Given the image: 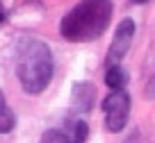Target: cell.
<instances>
[{
  "instance_id": "obj_1",
  "label": "cell",
  "mask_w": 155,
  "mask_h": 143,
  "mask_svg": "<svg viewBox=\"0 0 155 143\" xmlns=\"http://www.w3.org/2000/svg\"><path fill=\"white\" fill-rule=\"evenodd\" d=\"M112 0H80L59 23V34L71 43H89L105 34L112 23Z\"/></svg>"
},
{
  "instance_id": "obj_2",
  "label": "cell",
  "mask_w": 155,
  "mask_h": 143,
  "mask_svg": "<svg viewBox=\"0 0 155 143\" xmlns=\"http://www.w3.org/2000/svg\"><path fill=\"white\" fill-rule=\"evenodd\" d=\"M55 73L53 52L41 39L25 37L16 46V75L28 95H39L46 91Z\"/></svg>"
},
{
  "instance_id": "obj_3",
  "label": "cell",
  "mask_w": 155,
  "mask_h": 143,
  "mask_svg": "<svg viewBox=\"0 0 155 143\" xmlns=\"http://www.w3.org/2000/svg\"><path fill=\"white\" fill-rule=\"evenodd\" d=\"M103 114H105V127L110 132H121L128 123L130 116V95L126 89L121 91H110L103 100Z\"/></svg>"
},
{
  "instance_id": "obj_4",
  "label": "cell",
  "mask_w": 155,
  "mask_h": 143,
  "mask_svg": "<svg viewBox=\"0 0 155 143\" xmlns=\"http://www.w3.org/2000/svg\"><path fill=\"white\" fill-rule=\"evenodd\" d=\"M132 37H135V21H132V18H123L121 23L116 25L114 37H112V43H110V52H107V64H110V66L119 64L128 55L130 43H132Z\"/></svg>"
},
{
  "instance_id": "obj_5",
  "label": "cell",
  "mask_w": 155,
  "mask_h": 143,
  "mask_svg": "<svg viewBox=\"0 0 155 143\" xmlns=\"http://www.w3.org/2000/svg\"><path fill=\"white\" fill-rule=\"evenodd\" d=\"M94 102H96V86L91 82H75L71 86V105L75 111L87 114L91 111Z\"/></svg>"
},
{
  "instance_id": "obj_6",
  "label": "cell",
  "mask_w": 155,
  "mask_h": 143,
  "mask_svg": "<svg viewBox=\"0 0 155 143\" xmlns=\"http://www.w3.org/2000/svg\"><path fill=\"white\" fill-rule=\"evenodd\" d=\"M64 134H66L68 143H84L87 136H89V127H87L84 120L75 118V120H68L66 123V132Z\"/></svg>"
},
{
  "instance_id": "obj_7",
  "label": "cell",
  "mask_w": 155,
  "mask_h": 143,
  "mask_svg": "<svg viewBox=\"0 0 155 143\" xmlns=\"http://www.w3.org/2000/svg\"><path fill=\"white\" fill-rule=\"evenodd\" d=\"M105 84L110 86L112 91H121L123 86L128 84V75H126V71H123L119 64H114V66H107V73H105Z\"/></svg>"
},
{
  "instance_id": "obj_8",
  "label": "cell",
  "mask_w": 155,
  "mask_h": 143,
  "mask_svg": "<svg viewBox=\"0 0 155 143\" xmlns=\"http://www.w3.org/2000/svg\"><path fill=\"white\" fill-rule=\"evenodd\" d=\"M14 125H16V116H14V111L9 109V105H7L2 91H0V132L9 134L12 129H14Z\"/></svg>"
},
{
  "instance_id": "obj_9",
  "label": "cell",
  "mask_w": 155,
  "mask_h": 143,
  "mask_svg": "<svg viewBox=\"0 0 155 143\" xmlns=\"http://www.w3.org/2000/svg\"><path fill=\"white\" fill-rule=\"evenodd\" d=\"M39 143H68V138L62 129H48V132L41 134Z\"/></svg>"
},
{
  "instance_id": "obj_10",
  "label": "cell",
  "mask_w": 155,
  "mask_h": 143,
  "mask_svg": "<svg viewBox=\"0 0 155 143\" xmlns=\"http://www.w3.org/2000/svg\"><path fill=\"white\" fill-rule=\"evenodd\" d=\"M5 18H7V9L2 7V2H0V23H2Z\"/></svg>"
},
{
  "instance_id": "obj_11",
  "label": "cell",
  "mask_w": 155,
  "mask_h": 143,
  "mask_svg": "<svg viewBox=\"0 0 155 143\" xmlns=\"http://www.w3.org/2000/svg\"><path fill=\"white\" fill-rule=\"evenodd\" d=\"M132 2H137V5H144V2H148V0H132Z\"/></svg>"
}]
</instances>
